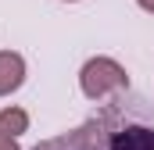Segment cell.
Instances as JSON below:
<instances>
[{
	"label": "cell",
	"instance_id": "1",
	"mask_svg": "<svg viewBox=\"0 0 154 150\" xmlns=\"http://www.w3.org/2000/svg\"><path fill=\"white\" fill-rule=\"evenodd\" d=\"M32 150H154V114L143 97H115L100 114Z\"/></svg>",
	"mask_w": 154,
	"mask_h": 150
},
{
	"label": "cell",
	"instance_id": "2",
	"mask_svg": "<svg viewBox=\"0 0 154 150\" xmlns=\"http://www.w3.org/2000/svg\"><path fill=\"white\" fill-rule=\"evenodd\" d=\"M79 89L90 100H115L129 93V72L115 57H90L79 72Z\"/></svg>",
	"mask_w": 154,
	"mask_h": 150
},
{
	"label": "cell",
	"instance_id": "3",
	"mask_svg": "<svg viewBox=\"0 0 154 150\" xmlns=\"http://www.w3.org/2000/svg\"><path fill=\"white\" fill-rule=\"evenodd\" d=\"M25 82V57L14 50H0V97H11Z\"/></svg>",
	"mask_w": 154,
	"mask_h": 150
},
{
	"label": "cell",
	"instance_id": "4",
	"mask_svg": "<svg viewBox=\"0 0 154 150\" xmlns=\"http://www.w3.org/2000/svg\"><path fill=\"white\" fill-rule=\"evenodd\" d=\"M0 132L4 136H11V140H18L22 132H29V114L22 111V107H4L0 111Z\"/></svg>",
	"mask_w": 154,
	"mask_h": 150
},
{
	"label": "cell",
	"instance_id": "5",
	"mask_svg": "<svg viewBox=\"0 0 154 150\" xmlns=\"http://www.w3.org/2000/svg\"><path fill=\"white\" fill-rule=\"evenodd\" d=\"M0 150H18V140H11V136L0 132Z\"/></svg>",
	"mask_w": 154,
	"mask_h": 150
},
{
	"label": "cell",
	"instance_id": "6",
	"mask_svg": "<svg viewBox=\"0 0 154 150\" xmlns=\"http://www.w3.org/2000/svg\"><path fill=\"white\" fill-rule=\"evenodd\" d=\"M136 4H140L143 11H151V14H154V0H136Z\"/></svg>",
	"mask_w": 154,
	"mask_h": 150
},
{
	"label": "cell",
	"instance_id": "7",
	"mask_svg": "<svg viewBox=\"0 0 154 150\" xmlns=\"http://www.w3.org/2000/svg\"><path fill=\"white\" fill-rule=\"evenodd\" d=\"M68 4H75V0H68Z\"/></svg>",
	"mask_w": 154,
	"mask_h": 150
}]
</instances>
